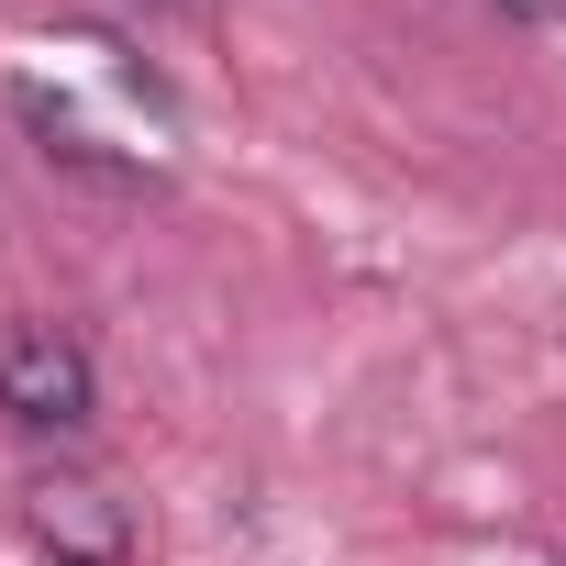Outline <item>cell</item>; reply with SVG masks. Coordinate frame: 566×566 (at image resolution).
I'll return each instance as SVG.
<instances>
[{
	"label": "cell",
	"mask_w": 566,
	"mask_h": 566,
	"mask_svg": "<svg viewBox=\"0 0 566 566\" xmlns=\"http://www.w3.org/2000/svg\"><path fill=\"white\" fill-rule=\"evenodd\" d=\"M511 23H566V0H500Z\"/></svg>",
	"instance_id": "obj_3"
},
{
	"label": "cell",
	"mask_w": 566,
	"mask_h": 566,
	"mask_svg": "<svg viewBox=\"0 0 566 566\" xmlns=\"http://www.w3.org/2000/svg\"><path fill=\"white\" fill-rule=\"evenodd\" d=\"M0 411L23 433H78L101 411V367L67 323H0Z\"/></svg>",
	"instance_id": "obj_1"
},
{
	"label": "cell",
	"mask_w": 566,
	"mask_h": 566,
	"mask_svg": "<svg viewBox=\"0 0 566 566\" xmlns=\"http://www.w3.org/2000/svg\"><path fill=\"white\" fill-rule=\"evenodd\" d=\"M23 533H34L56 566H123V555H134V511H123L101 478H34V489H23Z\"/></svg>",
	"instance_id": "obj_2"
}]
</instances>
